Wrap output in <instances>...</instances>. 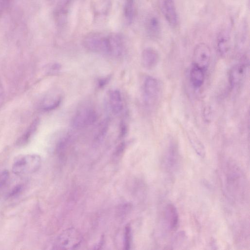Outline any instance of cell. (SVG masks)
Instances as JSON below:
<instances>
[{
	"label": "cell",
	"instance_id": "9a60e30c",
	"mask_svg": "<svg viewBox=\"0 0 250 250\" xmlns=\"http://www.w3.org/2000/svg\"><path fill=\"white\" fill-rule=\"evenodd\" d=\"M62 101L60 95L49 96L45 98L41 104V109L45 112H51L57 109Z\"/></svg>",
	"mask_w": 250,
	"mask_h": 250
},
{
	"label": "cell",
	"instance_id": "603a6c76",
	"mask_svg": "<svg viewBox=\"0 0 250 250\" xmlns=\"http://www.w3.org/2000/svg\"><path fill=\"white\" fill-rule=\"evenodd\" d=\"M111 80V77H106L100 79L98 81V86L99 88H102L106 86Z\"/></svg>",
	"mask_w": 250,
	"mask_h": 250
},
{
	"label": "cell",
	"instance_id": "5bb4252c",
	"mask_svg": "<svg viewBox=\"0 0 250 250\" xmlns=\"http://www.w3.org/2000/svg\"><path fill=\"white\" fill-rule=\"evenodd\" d=\"M205 72L203 69L192 65L190 72V79L195 88H199L204 84Z\"/></svg>",
	"mask_w": 250,
	"mask_h": 250
},
{
	"label": "cell",
	"instance_id": "7a4b0ae2",
	"mask_svg": "<svg viewBox=\"0 0 250 250\" xmlns=\"http://www.w3.org/2000/svg\"><path fill=\"white\" fill-rule=\"evenodd\" d=\"M83 45L88 51L110 56V35L93 33L88 35L84 39Z\"/></svg>",
	"mask_w": 250,
	"mask_h": 250
},
{
	"label": "cell",
	"instance_id": "ac0fdd59",
	"mask_svg": "<svg viewBox=\"0 0 250 250\" xmlns=\"http://www.w3.org/2000/svg\"><path fill=\"white\" fill-rule=\"evenodd\" d=\"M188 136L190 142L196 153L201 156H204L205 154V148L194 133L190 131L188 134Z\"/></svg>",
	"mask_w": 250,
	"mask_h": 250
},
{
	"label": "cell",
	"instance_id": "8992f818",
	"mask_svg": "<svg viewBox=\"0 0 250 250\" xmlns=\"http://www.w3.org/2000/svg\"><path fill=\"white\" fill-rule=\"evenodd\" d=\"M211 59V52L209 47L205 43H200L195 47L192 57L193 65L206 71Z\"/></svg>",
	"mask_w": 250,
	"mask_h": 250
},
{
	"label": "cell",
	"instance_id": "484cf974",
	"mask_svg": "<svg viewBox=\"0 0 250 250\" xmlns=\"http://www.w3.org/2000/svg\"><path fill=\"white\" fill-rule=\"evenodd\" d=\"M120 136L121 137L126 135L127 132V126L124 122L121 123L120 124Z\"/></svg>",
	"mask_w": 250,
	"mask_h": 250
},
{
	"label": "cell",
	"instance_id": "7402d4cb",
	"mask_svg": "<svg viewBox=\"0 0 250 250\" xmlns=\"http://www.w3.org/2000/svg\"><path fill=\"white\" fill-rule=\"evenodd\" d=\"M132 241L131 229L129 226H127L125 229V249L129 250L130 248Z\"/></svg>",
	"mask_w": 250,
	"mask_h": 250
},
{
	"label": "cell",
	"instance_id": "52a82bcc",
	"mask_svg": "<svg viewBox=\"0 0 250 250\" xmlns=\"http://www.w3.org/2000/svg\"><path fill=\"white\" fill-rule=\"evenodd\" d=\"M248 66L245 63H239L234 65L230 70L229 81L230 87L234 88L239 85L245 78Z\"/></svg>",
	"mask_w": 250,
	"mask_h": 250
},
{
	"label": "cell",
	"instance_id": "e0dca14e",
	"mask_svg": "<svg viewBox=\"0 0 250 250\" xmlns=\"http://www.w3.org/2000/svg\"><path fill=\"white\" fill-rule=\"evenodd\" d=\"M135 0H126L124 8V15L127 24L132 23L135 11Z\"/></svg>",
	"mask_w": 250,
	"mask_h": 250
},
{
	"label": "cell",
	"instance_id": "d4e9b609",
	"mask_svg": "<svg viewBox=\"0 0 250 250\" xmlns=\"http://www.w3.org/2000/svg\"><path fill=\"white\" fill-rule=\"evenodd\" d=\"M22 189L23 186L21 185H19L16 186L10 192V196L11 197L16 196L22 191Z\"/></svg>",
	"mask_w": 250,
	"mask_h": 250
},
{
	"label": "cell",
	"instance_id": "277c9868",
	"mask_svg": "<svg viewBox=\"0 0 250 250\" xmlns=\"http://www.w3.org/2000/svg\"><path fill=\"white\" fill-rule=\"evenodd\" d=\"M162 91L160 82L156 78L148 77L143 85L144 101L148 106L154 105L159 100Z\"/></svg>",
	"mask_w": 250,
	"mask_h": 250
},
{
	"label": "cell",
	"instance_id": "2e32d148",
	"mask_svg": "<svg viewBox=\"0 0 250 250\" xmlns=\"http://www.w3.org/2000/svg\"><path fill=\"white\" fill-rule=\"evenodd\" d=\"M166 216L167 222L171 230L176 229L179 221V216L175 207L173 204L167 205L166 209Z\"/></svg>",
	"mask_w": 250,
	"mask_h": 250
},
{
	"label": "cell",
	"instance_id": "44dd1931",
	"mask_svg": "<svg viewBox=\"0 0 250 250\" xmlns=\"http://www.w3.org/2000/svg\"><path fill=\"white\" fill-rule=\"evenodd\" d=\"M10 177V173L6 170H0V189L7 182Z\"/></svg>",
	"mask_w": 250,
	"mask_h": 250
},
{
	"label": "cell",
	"instance_id": "9c48e42d",
	"mask_svg": "<svg viewBox=\"0 0 250 250\" xmlns=\"http://www.w3.org/2000/svg\"><path fill=\"white\" fill-rule=\"evenodd\" d=\"M159 60V54L154 49L148 48L143 51L141 61L144 68L147 69L154 68L157 65Z\"/></svg>",
	"mask_w": 250,
	"mask_h": 250
},
{
	"label": "cell",
	"instance_id": "8fae6325",
	"mask_svg": "<svg viewBox=\"0 0 250 250\" xmlns=\"http://www.w3.org/2000/svg\"><path fill=\"white\" fill-rule=\"evenodd\" d=\"M39 124L38 119H35L30 125L25 132L18 139L16 145L22 147L27 145L38 129Z\"/></svg>",
	"mask_w": 250,
	"mask_h": 250
},
{
	"label": "cell",
	"instance_id": "7c38bea8",
	"mask_svg": "<svg viewBox=\"0 0 250 250\" xmlns=\"http://www.w3.org/2000/svg\"><path fill=\"white\" fill-rule=\"evenodd\" d=\"M109 102L111 110L114 114L117 115L122 112L123 108L122 97L118 90H113L110 93Z\"/></svg>",
	"mask_w": 250,
	"mask_h": 250
},
{
	"label": "cell",
	"instance_id": "ffe728a7",
	"mask_svg": "<svg viewBox=\"0 0 250 250\" xmlns=\"http://www.w3.org/2000/svg\"><path fill=\"white\" fill-rule=\"evenodd\" d=\"M98 4L97 8H96V13L99 15H106L111 6L110 0H102Z\"/></svg>",
	"mask_w": 250,
	"mask_h": 250
},
{
	"label": "cell",
	"instance_id": "4fadbf2b",
	"mask_svg": "<svg viewBox=\"0 0 250 250\" xmlns=\"http://www.w3.org/2000/svg\"><path fill=\"white\" fill-rule=\"evenodd\" d=\"M216 49L221 57L225 56L230 49V37L225 32H221L218 35L216 41Z\"/></svg>",
	"mask_w": 250,
	"mask_h": 250
},
{
	"label": "cell",
	"instance_id": "6da1fadb",
	"mask_svg": "<svg viewBox=\"0 0 250 250\" xmlns=\"http://www.w3.org/2000/svg\"><path fill=\"white\" fill-rule=\"evenodd\" d=\"M41 165L42 159L39 155L21 154L15 158L12 170L13 173L17 175H26L37 172Z\"/></svg>",
	"mask_w": 250,
	"mask_h": 250
},
{
	"label": "cell",
	"instance_id": "cb8c5ba5",
	"mask_svg": "<svg viewBox=\"0 0 250 250\" xmlns=\"http://www.w3.org/2000/svg\"><path fill=\"white\" fill-rule=\"evenodd\" d=\"M5 93L2 83L0 80V107L2 106L4 101Z\"/></svg>",
	"mask_w": 250,
	"mask_h": 250
},
{
	"label": "cell",
	"instance_id": "ba28073f",
	"mask_svg": "<svg viewBox=\"0 0 250 250\" xmlns=\"http://www.w3.org/2000/svg\"><path fill=\"white\" fill-rule=\"evenodd\" d=\"M162 10L167 22L171 27H175L178 23V17L173 0H163Z\"/></svg>",
	"mask_w": 250,
	"mask_h": 250
},
{
	"label": "cell",
	"instance_id": "30bf717a",
	"mask_svg": "<svg viewBox=\"0 0 250 250\" xmlns=\"http://www.w3.org/2000/svg\"><path fill=\"white\" fill-rule=\"evenodd\" d=\"M146 29L148 35L153 39H156L161 33V23L159 19L155 16H151L146 22Z\"/></svg>",
	"mask_w": 250,
	"mask_h": 250
},
{
	"label": "cell",
	"instance_id": "d6986e66",
	"mask_svg": "<svg viewBox=\"0 0 250 250\" xmlns=\"http://www.w3.org/2000/svg\"><path fill=\"white\" fill-rule=\"evenodd\" d=\"M109 127V120L108 119H105L101 123L96 136V139L97 140H101L106 135L107 133Z\"/></svg>",
	"mask_w": 250,
	"mask_h": 250
},
{
	"label": "cell",
	"instance_id": "5b68a950",
	"mask_svg": "<svg viewBox=\"0 0 250 250\" xmlns=\"http://www.w3.org/2000/svg\"><path fill=\"white\" fill-rule=\"evenodd\" d=\"M97 115L93 109L84 108L78 111L72 120V125L76 129L90 126L97 121Z\"/></svg>",
	"mask_w": 250,
	"mask_h": 250
},
{
	"label": "cell",
	"instance_id": "3957f363",
	"mask_svg": "<svg viewBox=\"0 0 250 250\" xmlns=\"http://www.w3.org/2000/svg\"><path fill=\"white\" fill-rule=\"evenodd\" d=\"M82 240L79 232L74 228L64 231L57 239L54 249L70 250L78 247Z\"/></svg>",
	"mask_w": 250,
	"mask_h": 250
}]
</instances>
